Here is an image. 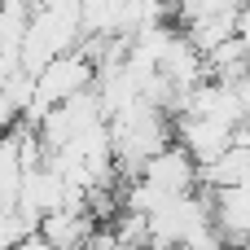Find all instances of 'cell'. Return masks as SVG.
I'll return each mask as SVG.
<instances>
[{
    "mask_svg": "<svg viewBox=\"0 0 250 250\" xmlns=\"http://www.w3.org/2000/svg\"><path fill=\"white\" fill-rule=\"evenodd\" d=\"M176 141L189 149V158H193L198 167H211V163H220V158L237 145V132L224 127V123L185 114V119H176Z\"/></svg>",
    "mask_w": 250,
    "mask_h": 250,
    "instance_id": "obj_1",
    "label": "cell"
},
{
    "mask_svg": "<svg viewBox=\"0 0 250 250\" xmlns=\"http://www.w3.org/2000/svg\"><path fill=\"white\" fill-rule=\"evenodd\" d=\"M141 180H149L163 198H189V193H198V185H202V167L189 158L185 145H171L167 154H158V158L145 167Z\"/></svg>",
    "mask_w": 250,
    "mask_h": 250,
    "instance_id": "obj_2",
    "label": "cell"
},
{
    "mask_svg": "<svg viewBox=\"0 0 250 250\" xmlns=\"http://www.w3.org/2000/svg\"><path fill=\"white\" fill-rule=\"evenodd\" d=\"M97 233H101V224H97L88 211H53V215H44V224H40V237L53 250H83Z\"/></svg>",
    "mask_w": 250,
    "mask_h": 250,
    "instance_id": "obj_3",
    "label": "cell"
},
{
    "mask_svg": "<svg viewBox=\"0 0 250 250\" xmlns=\"http://www.w3.org/2000/svg\"><path fill=\"white\" fill-rule=\"evenodd\" d=\"M215 224L229 237V246H246L250 242V185L215 193Z\"/></svg>",
    "mask_w": 250,
    "mask_h": 250,
    "instance_id": "obj_4",
    "label": "cell"
},
{
    "mask_svg": "<svg viewBox=\"0 0 250 250\" xmlns=\"http://www.w3.org/2000/svg\"><path fill=\"white\" fill-rule=\"evenodd\" d=\"M242 185H250V149L246 145H233L220 163L202 167V189H211V193L242 189Z\"/></svg>",
    "mask_w": 250,
    "mask_h": 250,
    "instance_id": "obj_5",
    "label": "cell"
},
{
    "mask_svg": "<svg viewBox=\"0 0 250 250\" xmlns=\"http://www.w3.org/2000/svg\"><path fill=\"white\" fill-rule=\"evenodd\" d=\"M83 250H123V246H119V237H114V229H101V233H97V237H92V242H88Z\"/></svg>",
    "mask_w": 250,
    "mask_h": 250,
    "instance_id": "obj_6",
    "label": "cell"
},
{
    "mask_svg": "<svg viewBox=\"0 0 250 250\" xmlns=\"http://www.w3.org/2000/svg\"><path fill=\"white\" fill-rule=\"evenodd\" d=\"M237 35L246 40V48H250V4L242 9V13H237Z\"/></svg>",
    "mask_w": 250,
    "mask_h": 250,
    "instance_id": "obj_7",
    "label": "cell"
},
{
    "mask_svg": "<svg viewBox=\"0 0 250 250\" xmlns=\"http://www.w3.org/2000/svg\"><path fill=\"white\" fill-rule=\"evenodd\" d=\"M18 250H53V246H48V242H44L40 233H31V237H26V242H22Z\"/></svg>",
    "mask_w": 250,
    "mask_h": 250,
    "instance_id": "obj_8",
    "label": "cell"
}]
</instances>
